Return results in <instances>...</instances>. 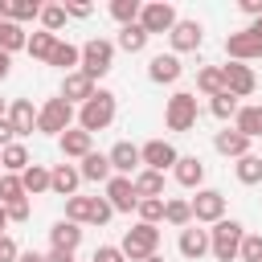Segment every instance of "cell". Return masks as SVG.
<instances>
[{
  "instance_id": "1",
  "label": "cell",
  "mask_w": 262,
  "mask_h": 262,
  "mask_svg": "<svg viewBox=\"0 0 262 262\" xmlns=\"http://www.w3.org/2000/svg\"><path fill=\"white\" fill-rule=\"evenodd\" d=\"M78 119H82V131H90V135L102 131V127L115 119V94H111V90H94L90 102H82V115H78Z\"/></svg>"
},
{
  "instance_id": "2",
  "label": "cell",
  "mask_w": 262,
  "mask_h": 262,
  "mask_svg": "<svg viewBox=\"0 0 262 262\" xmlns=\"http://www.w3.org/2000/svg\"><path fill=\"white\" fill-rule=\"evenodd\" d=\"M242 237H246V229L237 225V221H217V229L209 233V250L217 254V262H233L237 258V250H242Z\"/></svg>"
},
{
  "instance_id": "3",
  "label": "cell",
  "mask_w": 262,
  "mask_h": 262,
  "mask_svg": "<svg viewBox=\"0 0 262 262\" xmlns=\"http://www.w3.org/2000/svg\"><path fill=\"white\" fill-rule=\"evenodd\" d=\"M156 246H160V229L156 225H135V229H127V237H123V258H131V262H143V258H151L156 254Z\"/></svg>"
},
{
  "instance_id": "4",
  "label": "cell",
  "mask_w": 262,
  "mask_h": 262,
  "mask_svg": "<svg viewBox=\"0 0 262 262\" xmlns=\"http://www.w3.org/2000/svg\"><path fill=\"white\" fill-rule=\"evenodd\" d=\"M111 61H115V45L111 41H102V37H94V41H86L82 45V74L94 82V78H102L106 70H111Z\"/></svg>"
},
{
  "instance_id": "5",
  "label": "cell",
  "mask_w": 262,
  "mask_h": 262,
  "mask_svg": "<svg viewBox=\"0 0 262 262\" xmlns=\"http://www.w3.org/2000/svg\"><path fill=\"white\" fill-rule=\"evenodd\" d=\"M70 119H74V106H70L66 98H49V102L37 111V131L61 135V131H70Z\"/></svg>"
},
{
  "instance_id": "6",
  "label": "cell",
  "mask_w": 262,
  "mask_h": 262,
  "mask_svg": "<svg viewBox=\"0 0 262 262\" xmlns=\"http://www.w3.org/2000/svg\"><path fill=\"white\" fill-rule=\"evenodd\" d=\"M164 119H168V131H188V127L196 123V94H188V90L172 94Z\"/></svg>"
},
{
  "instance_id": "7",
  "label": "cell",
  "mask_w": 262,
  "mask_h": 262,
  "mask_svg": "<svg viewBox=\"0 0 262 262\" xmlns=\"http://www.w3.org/2000/svg\"><path fill=\"white\" fill-rule=\"evenodd\" d=\"M172 25H176V8L172 4H164V0H156V4H143L139 8V29L151 37V33H172Z\"/></svg>"
},
{
  "instance_id": "8",
  "label": "cell",
  "mask_w": 262,
  "mask_h": 262,
  "mask_svg": "<svg viewBox=\"0 0 262 262\" xmlns=\"http://www.w3.org/2000/svg\"><path fill=\"white\" fill-rule=\"evenodd\" d=\"M139 160L151 168V172H164V168H176V147L172 143H164V139H151V143H143L139 147Z\"/></svg>"
},
{
  "instance_id": "9",
  "label": "cell",
  "mask_w": 262,
  "mask_h": 262,
  "mask_svg": "<svg viewBox=\"0 0 262 262\" xmlns=\"http://www.w3.org/2000/svg\"><path fill=\"white\" fill-rule=\"evenodd\" d=\"M188 209H192L196 221H221V213H225V196H221L217 188H205V192H196V196L188 201Z\"/></svg>"
},
{
  "instance_id": "10",
  "label": "cell",
  "mask_w": 262,
  "mask_h": 262,
  "mask_svg": "<svg viewBox=\"0 0 262 262\" xmlns=\"http://www.w3.org/2000/svg\"><path fill=\"white\" fill-rule=\"evenodd\" d=\"M225 53H229V57H237V61L262 57V37H254L250 29H246V33H229V37H225Z\"/></svg>"
},
{
  "instance_id": "11",
  "label": "cell",
  "mask_w": 262,
  "mask_h": 262,
  "mask_svg": "<svg viewBox=\"0 0 262 262\" xmlns=\"http://www.w3.org/2000/svg\"><path fill=\"white\" fill-rule=\"evenodd\" d=\"M221 78H225V94H233V98L254 94V74H250V66H221Z\"/></svg>"
},
{
  "instance_id": "12",
  "label": "cell",
  "mask_w": 262,
  "mask_h": 262,
  "mask_svg": "<svg viewBox=\"0 0 262 262\" xmlns=\"http://www.w3.org/2000/svg\"><path fill=\"white\" fill-rule=\"evenodd\" d=\"M106 196H111V209H119V213H131L139 205V196H135V188H131L127 176H111L106 180Z\"/></svg>"
},
{
  "instance_id": "13",
  "label": "cell",
  "mask_w": 262,
  "mask_h": 262,
  "mask_svg": "<svg viewBox=\"0 0 262 262\" xmlns=\"http://www.w3.org/2000/svg\"><path fill=\"white\" fill-rule=\"evenodd\" d=\"M147 78L151 82H176L180 78V57L176 53H156L151 66H147Z\"/></svg>"
},
{
  "instance_id": "14",
  "label": "cell",
  "mask_w": 262,
  "mask_h": 262,
  "mask_svg": "<svg viewBox=\"0 0 262 262\" xmlns=\"http://www.w3.org/2000/svg\"><path fill=\"white\" fill-rule=\"evenodd\" d=\"M196 45H201V25H196V20H176V25H172V49L188 53V49H196Z\"/></svg>"
},
{
  "instance_id": "15",
  "label": "cell",
  "mask_w": 262,
  "mask_h": 262,
  "mask_svg": "<svg viewBox=\"0 0 262 262\" xmlns=\"http://www.w3.org/2000/svg\"><path fill=\"white\" fill-rule=\"evenodd\" d=\"M8 123H12L16 135H29V131L37 127V111H33V102H29V98H16L12 111H8Z\"/></svg>"
},
{
  "instance_id": "16",
  "label": "cell",
  "mask_w": 262,
  "mask_h": 262,
  "mask_svg": "<svg viewBox=\"0 0 262 262\" xmlns=\"http://www.w3.org/2000/svg\"><path fill=\"white\" fill-rule=\"evenodd\" d=\"M41 16V4L37 0H0V20H33Z\"/></svg>"
},
{
  "instance_id": "17",
  "label": "cell",
  "mask_w": 262,
  "mask_h": 262,
  "mask_svg": "<svg viewBox=\"0 0 262 262\" xmlns=\"http://www.w3.org/2000/svg\"><path fill=\"white\" fill-rule=\"evenodd\" d=\"M172 172H176V180H180V184H184V188H196V184H201V180H205V164H201V160H196V156H180V160H176V168H172Z\"/></svg>"
},
{
  "instance_id": "18",
  "label": "cell",
  "mask_w": 262,
  "mask_h": 262,
  "mask_svg": "<svg viewBox=\"0 0 262 262\" xmlns=\"http://www.w3.org/2000/svg\"><path fill=\"white\" fill-rule=\"evenodd\" d=\"M49 237H53V250H78V242H82V229L74 225V221H57L53 229H49Z\"/></svg>"
},
{
  "instance_id": "19",
  "label": "cell",
  "mask_w": 262,
  "mask_h": 262,
  "mask_svg": "<svg viewBox=\"0 0 262 262\" xmlns=\"http://www.w3.org/2000/svg\"><path fill=\"white\" fill-rule=\"evenodd\" d=\"M205 250H209V233L196 229V225H184V233H180V254H184V258H201Z\"/></svg>"
},
{
  "instance_id": "20",
  "label": "cell",
  "mask_w": 262,
  "mask_h": 262,
  "mask_svg": "<svg viewBox=\"0 0 262 262\" xmlns=\"http://www.w3.org/2000/svg\"><path fill=\"white\" fill-rule=\"evenodd\" d=\"M213 143H217V151H221V156H237V160H242V156H250V151H246V147H250V139H246L242 131H217V139H213Z\"/></svg>"
},
{
  "instance_id": "21",
  "label": "cell",
  "mask_w": 262,
  "mask_h": 262,
  "mask_svg": "<svg viewBox=\"0 0 262 262\" xmlns=\"http://www.w3.org/2000/svg\"><path fill=\"white\" fill-rule=\"evenodd\" d=\"M78 180H82V172H78V168H70V164H61L57 172H49V188H53V192H61V196H74Z\"/></svg>"
},
{
  "instance_id": "22",
  "label": "cell",
  "mask_w": 262,
  "mask_h": 262,
  "mask_svg": "<svg viewBox=\"0 0 262 262\" xmlns=\"http://www.w3.org/2000/svg\"><path fill=\"white\" fill-rule=\"evenodd\" d=\"M131 188H135V196H164V172H139L135 180H131Z\"/></svg>"
},
{
  "instance_id": "23",
  "label": "cell",
  "mask_w": 262,
  "mask_h": 262,
  "mask_svg": "<svg viewBox=\"0 0 262 262\" xmlns=\"http://www.w3.org/2000/svg\"><path fill=\"white\" fill-rule=\"evenodd\" d=\"M233 131H242L246 139L262 135V106H237V127Z\"/></svg>"
},
{
  "instance_id": "24",
  "label": "cell",
  "mask_w": 262,
  "mask_h": 262,
  "mask_svg": "<svg viewBox=\"0 0 262 262\" xmlns=\"http://www.w3.org/2000/svg\"><path fill=\"white\" fill-rule=\"evenodd\" d=\"M90 94H94V82H90L86 74H70V78H66V86H61V98H66V102H70V98L90 102Z\"/></svg>"
},
{
  "instance_id": "25",
  "label": "cell",
  "mask_w": 262,
  "mask_h": 262,
  "mask_svg": "<svg viewBox=\"0 0 262 262\" xmlns=\"http://www.w3.org/2000/svg\"><path fill=\"white\" fill-rule=\"evenodd\" d=\"M106 160H111V168H115V172H131V168L139 164V147H131V143H115Z\"/></svg>"
},
{
  "instance_id": "26",
  "label": "cell",
  "mask_w": 262,
  "mask_h": 262,
  "mask_svg": "<svg viewBox=\"0 0 262 262\" xmlns=\"http://www.w3.org/2000/svg\"><path fill=\"white\" fill-rule=\"evenodd\" d=\"M61 151L66 156H90V131H61Z\"/></svg>"
},
{
  "instance_id": "27",
  "label": "cell",
  "mask_w": 262,
  "mask_h": 262,
  "mask_svg": "<svg viewBox=\"0 0 262 262\" xmlns=\"http://www.w3.org/2000/svg\"><path fill=\"white\" fill-rule=\"evenodd\" d=\"M25 49H29L33 57L49 61V57H53V49H57V37H53V33H33V37L25 41Z\"/></svg>"
},
{
  "instance_id": "28",
  "label": "cell",
  "mask_w": 262,
  "mask_h": 262,
  "mask_svg": "<svg viewBox=\"0 0 262 262\" xmlns=\"http://www.w3.org/2000/svg\"><path fill=\"white\" fill-rule=\"evenodd\" d=\"M0 168H8V172H25V168H29V151H25L20 143L0 147Z\"/></svg>"
},
{
  "instance_id": "29",
  "label": "cell",
  "mask_w": 262,
  "mask_h": 262,
  "mask_svg": "<svg viewBox=\"0 0 262 262\" xmlns=\"http://www.w3.org/2000/svg\"><path fill=\"white\" fill-rule=\"evenodd\" d=\"M82 176H86V180H111V160L98 156V151H90V156L82 160Z\"/></svg>"
},
{
  "instance_id": "30",
  "label": "cell",
  "mask_w": 262,
  "mask_h": 262,
  "mask_svg": "<svg viewBox=\"0 0 262 262\" xmlns=\"http://www.w3.org/2000/svg\"><path fill=\"white\" fill-rule=\"evenodd\" d=\"M25 29L20 25H12V20H0V49L4 53H12V49H25Z\"/></svg>"
},
{
  "instance_id": "31",
  "label": "cell",
  "mask_w": 262,
  "mask_h": 262,
  "mask_svg": "<svg viewBox=\"0 0 262 262\" xmlns=\"http://www.w3.org/2000/svg\"><path fill=\"white\" fill-rule=\"evenodd\" d=\"M147 45V33L139 29V20L135 25H123V33H119V49H127V53H139Z\"/></svg>"
},
{
  "instance_id": "32",
  "label": "cell",
  "mask_w": 262,
  "mask_h": 262,
  "mask_svg": "<svg viewBox=\"0 0 262 262\" xmlns=\"http://www.w3.org/2000/svg\"><path fill=\"white\" fill-rule=\"evenodd\" d=\"M20 188H25V192H45V188H49V172H45L41 164H29L25 176H20Z\"/></svg>"
},
{
  "instance_id": "33",
  "label": "cell",
  "mask_w": 262,
  "mask_h": 262,
  "mask_svg": "<svg viewBox=\"0 0 262 262\" xmlns=\"http://www.w3.org/2000/svg\"><path fill=\"white\" fill-rule=\"evenodd\" d=\"M196 86H201L205 94H213V98H217V94L225 90V78H221V66H209V70H201V74H196Z\"/></svg>"
},
{
  "instance_id": "34",
  "label": "cell",
  "mask_w": 262,
  "mask_h": 262,
  "mask_svg": "<svg viewBox=\"0 0 262 262\" xmlns=\"http://www.w3.org/2000/svg\"><path fill=\"white\" fill-rule=\"evenodd\" d=\"M237 180L242 184H258L262 180V160L258 156H242L237 160Z\"/></svg>"
},
{
  "instance_id": "35",
  "label": "cell",
  "mask_w": 262,
  "mask_h": 262,
  "mask_svg": "<svg viewBox=\"0 0 262 262\" xmlns=\"http://www.w3.org/2000/svg\"><path fill=\"white\" fill-rule=\"evenodd\" d=\"M139 8H143L139 0H115V4H111V16L123 20V25H135V20H139Z\"/></svg>"
},
{
  "instance_id": "36",
  "label": "cell",
  "mask_w": 262,
  "mask_h": 262,
  "mask_svg": "<svg viewBox=\"0 0 262 262\" xmlns=\"http://www.w3.org/2000/svg\"><path fill=\"white\" fill-rule=\"evenodd\" d=\"M135 209H139V217H143V225H156V221L164 217V196H143V201H139Z\"/></svg>"
},
{
  "instance_id": "37",
  "label": "cell",
  "mask_w": 262,
  "mask_h": 262,
  "mask_svg": "<svg viewBox=\"0 0 262 262\" xmlns=\"http://www.w3.org/2000/svg\"><path fill=\"white\" fill-rule=\"evenodd\" d=\"M164 221H172V225H188V221H192L188 201H164Z\"/></svg>"
},
{
  "instance_id": "38",
  "label": "cell",
  "mask_w": 262,
  "mask_h": 262,
  "mask_svg": "<svg viewBox=\"0 0 262 262\" xmlns=\"http://www.w3.org/2000/svg\"><path fill=\"white\" fill-rule=\"evenodd\" d=\"M16 201H25L20 176H0V205H16Z\"/></svg>"
},
{
  "instance_id": "39",
  "label": "cell",
  "mask_w": 262,
  "mask_h": 262,
  "mask_svg": "<svg viewBox=\"0 0 262 262\" xmlns=\"http://www.w3.org/2000/svg\"><path fill=\"white\" fill-rule=\"evenodd\" d=\"M90 205H94L90 196H70V201H66V217H70L74 225H78V221H90Z\"/></svg>"
},
{
  "instance_id": "40",
  "label": "cell",
  "mask_w": 262,
  "mask_h": 262,
  "mask_svg": "<svg viewBox=\"0 0 262 262\" xmlns=\"http://www.w3.org/2000/svg\"><path fill=\"white\" fill-rule=\"evenodd\" d=\"M41 25H45V33L61 29V25H66V4H45V8H41Z\"/></svg>"
},
{
  "instance_id": "41",
  "label": "cell",
  "mask_w": 262,
  "mask_h": 262,
  "mask_svg": "<svg viewBox=\"0 0 262 262\" xmlns=\"http://www.w3.org/2000/svg\"><path fill=\"white\" fill-rule=\"evenodd\" d=\"M78 57H82V49H74L70 41H66V45L57 41V49H53V57H49V66H61V70H70V66L78 61Z\"/></svg>"
},
{
  "instance_id": "42",
  "label": "cell",
  "mask_w": 262,
  "mask_h": 262,
  "mask_svg": "<svg viewBox=\"0 0 262 262\" xmlns=\"http://www.w3.org/2000/svg\"><path fill=\"white\" fill-rule=\"evenodd\" d=\"M213 115H217V119H229V115H237V98L221 90V94L213 98Z\"/></svg>"
},
{
  "instance_id": "43",
  "label": "cell",
  "mask_w": 262,
  "mask_h": 262,
  "mask_svg": "<svg viewBox=\"0 0 262 262\" xmlns=\"http://www.w3.org/2000/svg\"><path fill=\"white\" fill-rule=\"evenodd\" d=\"M246 262H262V233H254V237H242V250H237Z\"/></svg>"
},
{
  "instance_id": "44",
  "label": "cell",
  "mask_w": 262,
  "mask_h": 262,
  "mask_svg": "<svg viewBox=\"0 0 262 262\" xmlns=\"http://www.w3.org/2000/svg\"><path fill=\"white\" fill-rule=\"evenodd\" d=\"M111 213H115V209H111V201L94 196V205H90V221H94V225H102V221H111Z\"/></svg>"
},
{
  "instance_id": "45",
  "label": "cell",
  "mask_w": 262,
  "mask_h": 262,
  "mask_svg": "<svg viewBox=\"0 0 262 262\" xmlns=\"http://www.w3.org/2000/svg\"><path fill=\"white\" fill-rule=\"evenodd\" d=\"M94 262H127V258H123L119 246H98V250H94Z\"/></svg>"
},
{
  "instance_id": "46",
  "label": "cell",
  "mask_w": 262,
  "mask_h": 262,
  "mask_svg": "<svg viewBox=\"0 0 262 262\" xmlns=\"http://www.w3.org/2000/svg\"><path fill=\"white\" fill-rule=\"evenodd\" d=\"M4 213H8V221H25V217H29V201H16V205H4Z\"/></svg>"
},
{
  "instance_id": "47",
  "label": "cell",
  "mask_w": 262,
  "mask_h": 262,
  "mask_svg": "<svg viewBox=\"0 0 262 262\" xmlns=\"http://www.w3.org/2000/svg\"><path fill=\"white\" fill-rule=\"evenodd\" d=\"M16 258V242L12 237H0V262H12Z\"/></svg>"
},
{
  "instance_id": "48",
  "label": "cell",
  "mask_w": 262,
  "mask_h": 262,
  "mask_svg": "<svg viewBox=\"0 0 262 262\" xmlns=\"http://www.w3.org/2000/svg\"><path fill=\"white\" fill-rule=\"evenodd\" d=\"M12 135H16V131H12V123H8V119H0V147H8V143H12Z\"/></svg>"
},
{
  "instance_id": "49",
  "label": "cell",
  "mask_w": 262,
  "mask_h": 262,
  "mask_svg": "<svg viewBox=\"0 0 262 262\" xmlns=\"http://www.w3.org/2000/svg\"><path fill=\"white\" fill-rule=\"evenodd\" d=\"M66 16H90V4H66Z\"/></svg>"
},
{
  "instance_id": "50",
  "label": "cell",
  "mask_w": 262,
  "mask_h": 262,
  "mask_svg": "<svg viewBox=\"0 0 262 262\" xmlns=\"http://www.w3.org/2000/svg\"><path fill=\"white\" fill-rule=\"evenodd\" d=\"M242 12H250V16H262V0H242Z\"/></svg>"
},
{
  "instance_id": "51",
  "label": "cell",
  "mask_w": 262,
  "mask_h": 262,
  "mask_svg": "<svg viewBox=\"0 0 262 262\" xmlns=\"http://www.w3.org/2000/svg\"><path fill=\"white\" fill-rule=\"evenodd\" d=\"M45 262H74V254H70V250H53Z\"/></svg>"
},
{
  "instance_id": "52",
  "label": "cell",
  "mask_w": 262,
  "mask_h": 262,
  "mask_svg": "<svg viewBox=\"0 0 262 262\" xmlns=\"http://www.w3.org/2000/svg\"><path fill=\"white\" fill-rule=\"evenodd\" d=\"M8 70H12V61H8V53H4V49H0V82H4V78H8Z\"/></svg>"
},
{
  "instance_id": "53",
  "label": "cell",
  "mask_w": 262,
  "mask_h": 262,
  "mask_svg": "<svg viewBox=\"0 0 262 262\" xmlns=\"http://www.w3.org/2000/svg\"><path fill=\"white\" fill-rule=\"evenodd\" d=\"M4 225H8V213H4V205H0V237H4Z\"/></svg>"
},
{
  "instance_id": "54",
  "label": "cell",
  "mask_w": 262,
  "mask_h": 262,
  "mask_svg": "<svg viewBox=\"0 0 262 262\" xmlns=\"http://www.w3.org/2000/svg\"><path fill=\"white\" fill-rule=\"evenodd\" d=\"M250 33H254V37H262V16H258V20L250 25Z\"/></svg>"
},
{
  "instance_id": "55",
  "label": "cell",
  "mask_w": 262,
  "mask_h": 262,
  "mask_svg": "<svg viewBox=\"0 0 262 262\" xmlns=\"http://www.w3.org/2000/svg\"><path fill=\"white\" fill-rule=\"evenodd\" d=\"M20 262H45V258H41V254H25Z\"/></svg>"
},
{
  "instance_id": "56",
  "label": "cell",
  "mask_w": 262,
  "mask_h": 262,
  "mask_svg": "<svg viewBox=\"0 0 262 262\" xmlns=\"http://www.w3.org/2000/svg\"><path fill=\"white\" fill-rule=\"evenodd\" d=\"M143 262H164V258H160V254H151V258H143Z\"/></svg>"
},
{
  "instance_id": "57",
  "label": "cell",
  "mask_w": 262,
  "mask_h": 262,
  "mask_svg": "<svg viewBox=\"0 0 262 262\" xmlns=\"http://www.w3.org/2000/svg\"><path fill=\"white\" fill-rule=\"evenodd\" d=\"M0 119H4V98H0Z\"/></svg>"
}]
</instances>
